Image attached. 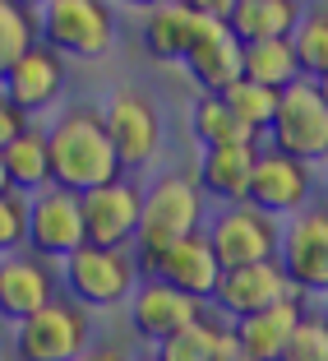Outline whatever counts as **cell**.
I'll return each instance as SVG.
<instances>
[{"mask_svg": "<svg viewBox=\"0 0 328 361\" xmlns=\"http://www.w3.org/2000/svg\"><path fill=\"white\" fill-rule=\"evenodd\" d=\"M46 153H51V185L88 195L106 180L125 176L102 121V106H70L46 126Z\"/></svg>", "mask_w": 328, "mask_h": 361, "instance_id": "6da1fadb", "label": "cell"}, {"mask_svg": "<svg viewBox=\"0 0 328 361\" xmlns=\"http://www.w3.org/2000/svg\"><path fill=\"white\" fill-rule=\"evenodd\" d=\"M203 223H208V200H203L199 180L190 171H162L144 190V218H139V236H134L139 269L149 274L162 250L203 232Z\"/></svg>", "mask_w": 328, "mask_h": 361, "instance_id": "7a4b0ae2", "label": "cell"}, {"mask_svg": "<svg viewBox=\"0 0 328 361\" xmlns=\"http://www.w3.org/2000/svg\"><path fill=\"white\" fill-rule=\"evenodd\" d=\"M37 42L65 61H97L116 47L111 0H42L37 5Z\"/></svg>", "mask_w": 328, "mask_h": 361, "instance_id": "3957f363", "label": "cell"}, {"mask_svg": "<svg viewBox=\"0 0 328 361\" xmlns=\"http://www.w3.org/2000/svg\"><path fill=\"white\" fill-rule=\"evenodd\" d=\"M139 259L134 250H116V245H79L75 255L61 264V287L65 297L79 301L84 310H111L125 306L130 292L139 287Z\"/></svg>", "mask_w": 328, "mask_h": 361, "instance_id": "277c9868", "label": "cell"}, {"mask_svg": "<svg viewBox=\"0 0 328 361\" xmlns=\"http://www.w3.org/2000/svg\"><path fill=\"white\" fill-rule=\"evenodd\" d=\"M88 343H93L88 310L70 297H56L51 306L32 310L10 334L14 361H75V357H84Z\"/></svg>", "mask_w": 328, "mask_h": 361, "instance_id": "5b68a950", "label": "cell"}, {"mask_svg": "<svg viewBox=\"0 0 328 361\" xmlns=\"http://www.w3.org/2000/svg\"><path fill=\"white\" fill-rule=\"evenodd\" d=\"M203 236H208L213 255H217L222 269L264 264V259H277V245H282V218L254 209L250 200L222 204V209L203 223Z\"/></svg>", "mask_w": 328, "mask_h": 361, "instance_id": "8992f818", "label": "cell"}, {"mask_svg": "<svg viewBox=\"0 0 328 361\" xmlns=\"http://www.w3.org/2000/svg\"><path fill=\"white\" fill-rule=\"evenodd\" d=\"M268 149L286 153L301 162H324L328 158V102L319 97L315 79H296L291 88L277 93V116L268 126Z\"/></svg>", "mask_w": 328, "mask_h": 361, "instance_id": "52a82bcc", "label": "cell"}, {"mask_svg": "<svg viewBox=\"0 0 328 361\" xmlns=\"http://www.w3.org/2000/svg\"><path fill=\"white\" fill-rule=\"evenodd\" d=\"M277 264L301 297H328V204H310L282 223Z\"/></svg>", "mask_w": 328, "mask_h": 361, "instance_id": "ba28073f", "label": "cell"}, {"mask_svg": "<svg viewBox=\"0 0 328 361\" xmlns=\"http://www.w3.org/2000/svg\"><path fill=\"white\" fill-rule=\"evenodd\" d=\"M102 121L111 130V144H116V158L125 171L149 167L162 153V116L144 88H116L102 102Z\"/></svg>", "mask_w": 328, "mask_h": 361, "instance_id": "9c48e42d", "label": "cell"}, {"mask_svg": "<svg viewBox=\"0 0 328 361\" xmlns=\"http://www.w3.org/2000/svg\"><path fill=\"white\" fill-rule=\"evenodd\" d=\"M79 209H84L88 245L130 250L139 236V218H144V185L130 176H116V180H106V185H97V190L79 195Z\"/></svg>", "mask_w": 328, "mask_h": 361, "instance_id": "30bf717a", "label": "cell"}, {"mask_svg": "<svg viewBox=\"0 0 328 361\" xmlns=\"http://www.w3.org/2000/svg\"><path fill=\"white\" fill-rule=\"evenodd\" d=\"M79 245H88L79 195L61 190V185L37 190L28 200V250L42 255V259H51V264H65Z\"/></svg>", "mask_w": 328, "mask_h": 361, "instance_id": "8fae6325", "label": "cell"}, {"mask_svg": "<svg viewBox=\"0 0 328 361\" xmlns=\"http://www.w3.org/2000/svg\"><path fill=\"white\" fill-rule=\"evenodd\" d=\"M291 297H301V292L291 287V278L282 274V264H277V259H264V264H245V269H222L217 292H213L208 306L217 310L227 324H236V319H250V315L277 306V301H291Z\"/></svg>", "mask_w": 328, "mask_h": 361, "instance_id": "7c38bea8", "label": "cell"}, {"mask_svg": "<svg viewBox=\"0 0 328 361\" xmlns=\"http://www.w3.org/2000/svg\"><path fill=\"white\" fill-rule=\"evenodd\" d=\"M245 200H250L254 209L273 213V218H296V213L310 209V200H315V171L301 158H286V153H277V149H259Z\"/></svg>", "mask_w": 328, "mask_h": 361, "instance_id": "4fadbf2b", "label": "cell"}, {"mask_svg": "<svg viewBox=\"0 0 328 361\" xmlns=\"http://www.w3.org/2000/svg\"><path fill=\"white\" fill-rule=\"evenodd\" d=\"M199 315H203V301L185 297L180 287L162 283V278H153V274L144 278V283L130 292V301H125L130 334L144 338V343H153V348H158L162 338H171L176 329H185V324L199 319Z\"/></svg>", "mask_w": 328, "mask_h": 361, "instance_id": "5bb4252c", "label": "cell"}, {"mask_svg": "<svg viewBox=\"0 0 328 361\" xmlns=\"http://www.w3.org/2000/svg\"><path fill=\"white\" fill-rule=\"evenodd\" d=\"M65 79H70V65L61 51H51L46 42H32L19 61L10 65V75L0 79V93L19 106L23 116H42L61 102Z\"/></svg>", "mask_w": 328, "mask_h": 361, "instance_id": "9a60e30c", "label": "cell"}, {"mask_svg": "<svg viewBox=\"0 0 328 361\" xmlns=\"http://www.w3.org/2000/svg\"><path fill=\"white\" fill-rule=\"evenodd\" d=\"M61 297V269L51 259L32 255V250H14L0 259V319H28L32 310L51 306Z\"/></svg>", "mask_w": 328, "mask_h": 361, "instance_id": "2e32d148", "label": "cell"}, {"mask_svg": "<svg viewBox=\"0 0 328 361\" xmlns=\"http://www.w3.org/2000/svg\"><path fill=\"white\" fill-rule=\"evenodd\" d=\"M149 274L162 278V283H171V287H180L185 297H194V301L208 306L213 292H217V278H222V264H217V255H213L208 236L194 232V236H185V241H176L171 250H162V255L153 259Z\"/></svg>", "mask_w": 328, "mask_h": 361, "instance_id": "e0dca14e", "label": "cell"}, {"mask_svg": "<svg viewBox=\"0 0 328 361\" xmlns=\"http://www.w3.org/2000/svg\"><path fill=\"white\" fill-rule=\"evenodd\" d=\"M185 70L194 75V84L203 93H227L236 79H245V65H241V42L232 37L227 23H203L199 42L185 51Z\"/></svg>", "mask_w": 328, "mask_h": 361, "instance_id": "ac0fdd59", "label": "cell"}, {"mask_svg": "<svg viewBox=\"0 0 328 361\" xmlns=\"http://www.w3.org/2000/svg\"><path fill=\"white\" fill-rule=\"evenodd\" d=\"M301 315H305V297H291V301H277V306L259 310V315H250V319H236L232 334H236V343H241V352L250 361H282Z\"/></svg>", "mask_w": 328, "mask_h": 361, "instance_id": "d6986e66", "label": "cell"}, {"mask_svg": "<svg viewBox=\"0 0 328 361\" xmlns=\"http://www.w3.org/2000/svg\"><path fill=\"white\" fill-rule=\"evenodd\" d=\"M254 158H259V144H232V149H203L199 158V180L203 200L217 204H241L250 195V176H254Z\"/></svg>", "mask_w": 328, "mask_h": 361, "instance_id": "ffe728a7", "label": "cell"}, {"mask_svg": "<svg viewBox=\"0 0 328 361\" xmlns=\"http://www.w3.org/2000/svg\"><path fill=\"white\" fill-rule=\"evenodd\" d=\"M203 23H213V19H199V14L185 10L180 0H167V5H158V10H144L139 37H144V47H149L153 61H185V51L199 42Z\"/></svg>", "mask_w": 328, "mask_h": 361, "instance_id": "44dd1931", "label": "cell"}, {"mask_svg": "<svg viewBox=\"0 0 328 361\" xmlns=\"http://www.w3.org/2000/svg\"><path fill=\"white\" fill-rule=\"evenodd\" d=\"M301 14H305L301 0H241L232 10V19H227V28H232V37L241 47L277 42V37H291L296 32Z\"/></svg>", "mask_w": 328, "mask_h": 361, "instance_id": "7402d4cb", "label": "cell"}, {"mask_svg": "<svg viewBox=\"0 0 328 361\" xmlns=\"http://www.w3.org/2000/svg\"><path fill=\"white\" fill-rule=\"evenodd\" d=\"M0 162H5V176H10V190L19 195H37L51 185V153H46V130L28 126L10 149H0Z\"/></svg>", "mask_w": 328, "mask_h": 361, "instance_id": "603a6c76", "label": "cell"}, {"mask_svg": "<svg viewBox=\"0 0 328 361\" xmlns=\"http://www.w3.org/2000/svg\"><path fill=\"white\" fill-rule=\"evenodd\" d=\"M241 65H245V79H250V84H264V88H273V93H282V88H291L301 79V65H296V47H291V37L241 47Z\"/></svg>", "mask_w": 328, "mask_h": 361, "instance_id": "cb8c5ba5", "label": "cell"}, {"mask_svg": "<svg viewBox=\"0 0 328 361\" xmlns=\"http://www.w3.org/2000/svg\"><path fill=\"white\" fill-rule=\"evenodd\" d=\"M190 130L199 135L203 149H232V144H259V135L236 121V111L222 102V93H203L190 111Z\"/></svg>", "mask_w": 328, "mask_h": 361, "instance_id": "d4e9b609", "label": "cell"}, {"mask_svg": "<svg viewBox=\"0 0 328 361\" xmlns=\"http://www.w3.org/2000/svg\"><path fill=\"white\" fill-rule=\"evenodd\" d=\"M222 334H227V319L217 315V310H213V315L203 310V315L190 319L185 329H176L171 338H162L158 348H153V357L158 361H213Z\"/></svg>", "mask_w": 328, "mask_h": 361, "instance_id": "484cf974", "label": "cell"}, {"mask_svg": "<svg viewBox=\"0 0 328 361\" xmlns=\"http://www.w3.org/2000/svg\"><path fill=\"white\" fill-rule=\"evenodd\" d=\"M32 42H37V10L23 0H0V79Z\"/></svg>", "mask_w": 328, "mask_h": 361, "instance_id": "4316f807", "label": "cell"}, {"mask_svg": "<svg viewBox=\"0 0 328 361\" xmlns=\"http://www.w3.org/2000/svg\"><path fill=\"white\" fill-rule=\"evenodd\" d=\"M291 47H296V65L301 79H319L328 75V5L319 10H305L291 32Z\"/></svg>", "mask_w": 328, "mask_h": 361, "instance_id": "83f0119b", "label": "cell"}, {"mask_svg": "<svg viewBox=\"0 0 328 361\" xmlns=\"http://www.w3.org/2000/svg\"><path fill=\"white\" fill-rule=\"evenodd\" d=\"M222 102L236 111V121H241L250 135H268V126H273V116H277V93L264 88V84H250V79H236L222 93Z\"/></svg>", "mask_w": 328, "mask_h": 361, "instance_id": "f1b7e54d", "label": "cell"}, {"mask_svg": "<svg viewBox=\"0 0 328 361\" xmlns=\"http://www.w3.org/2000/svg\"><path fill=\"white\" fill-rule=\"evenodd\" d=\"M28 250V195L5 190L0 195V259Z\"/></svg>", "mask_w": 328, "mask_h": 361, "instance_id": "f546056e", "label": "cell"}, {"mask_svg": "<svg viewBox=\"0 0 328 361\" xmlns=\"http://www.w3.org/2000/svg\"><path fill=\"white\" fill-rule=\"evenodd\" d=\"M282 361H328V324L324 315H301L296 334H291V343H286Z\"/></svg>", "mask_w": 328, "mask_h": 361, "instance_id": "4dcf8cb0", "label": "cell"}, {"mask_svg": "<svg viewBox=\"0 0 328 361\" xmlns=\"http://www.w3.org/2000/svg\"><path fill=\"white\" fill-rule=\"evenodd\" d=\"M28 126H32V116H23L19 106L0 93V149H10V144H14V139H19Z\"/></svg>", "mask_w": 328, "mask_h": 361, "instance_id": "1f68e13d", "label": "cell"}, {"mask_svg": "<svg viewBox=\"0 0 328 361\" xmlns=\"http://www.w3.org/2000/svg\"><path fill=\"white\" fill-rule=\"evenodd\" d=\"M185 10H194L199 19H213V23H227L232 19V10L241 5V0H180Z\"/></svg>", "mask_w": 328, "mask_h": 361, "instance_id": "d6a6232c", "label": "cell"}, {"mask_svg": "<svg viewBox=\"0 0 328 361\" xmlns=\"http://www.w3.org/2000/svg\"><path fill=\"white\" fill-rule=\"evenodd\" d=\"M75 361H134L120 343H88L84 348V357H75Z\"/></svg>", "mask_w": 328, "mask_h": 361, "instance_id": "836d02e7", "label": "cell"}, {"mask_svg": "<svg viewBox=\"0 0 328 361\" xmlns=\"http://www.w3.org/2000/svg\"><path fill=\"white\" fill-rule=\"evenodd\" d=\"M213 361H250V357L241 352V343H236L232 324H227V334H222V343H217V352H213Z\"/></svg>", "mask_w": 328, "mask_h": 361, "instance_id": "e575fe53", "label": "cell"}, {"mask_svg": "<svg viewBox=\"0 0 328 361\" xmlns=\"http://www.w3.org/2000/svg\"><path fill=\"white\" fill-rule=\"evenodd\" d=\"M125 5H134V10H158V5H167V0H125Z\"/></svg>", "mask_w": 328, "mask_h": 361, "instance_id": "d590c367", "label": "cell"}, {"mask_svg": "<svg viewBox=\"0 0 328 361\" xmlns=\"http://www.w3.org/2000/svg\"><path fill=\"white\" fill-rule=\"evenodd\" d=\"M315 88H319V97L328 102V75H319V79H315Z\"/></svg>", "mask_w": 328, "mask_h": 361, "instance_id": "8d00e7d4", "label": "cell"}, {"mask_svg": "<svg viewBox=\"0 0 328 361\" xmlns=\"http://www.w3.org/2000/svg\"><path fill=\"white\" fill-rule=\"evenodd\" d=\"M10 190V176H5V162H0V195Z\"/></svg>", "mask_w": 328, "mask_h": 361, "instance_id": "74e56055", "label": "cell"}, {"mask_svg": "<svg viewBox=\"0 0 328 361\" xmlns=\"http://www.w3.org/2000/svg\"><path fill=\"white\" fill-rule=\"evenodd\" d=\"M324 190H328V158H324Z\"/></svg>", "mask_w": 328, "mask_h": 361, "instance_id": "f35d334b", "label": "cell"}, {"mask_svg": "<svg viewBox=\"0 0 328 361\" xmlns=\"http://www.w3.org/2000/svg\"><path fill=\"white\" fill-rule=\"evenodd\" d=\"M319 315H324V324H328V301H324V310H319Z\"/></svg>", "mask_w": 328, "mask_h": 361, "instance_id": "ab89813d", "label": "cell"}, {"mask_svg": "<svg viewBox=\"0 0 328 361\" xmlns=\"http://www.w3.org/2000/svg\"><path fill=\"white\" fill-rule=\"evenodd\" d=\"M23 5H32V10H37V5H42V0H23Z\"/></svg>", "mask_w": 328, "mask_h": 361, "instance_id": "60d3db41", "label": "cell"}, {"mask_svg": "<svg viewBox=\"0 0 328 361\" xmlns=\"http://www.w3.org/2000/svg\"><path fill=\"white\" fill-rule=\"evenodd\" d=\"M134 361H158V357H134Z\"/></svg>", "mask_w": 328, "mask_h": 361, "instance_id": "b9f144b4", "label": "cell"}, {"mask_svg": "<svg viewBox=\"0 0 328 361\" xmlns=\"http://www.w3.org/2000/svg\"><path fill=\"white\" fill-rule=\"evenodd\" d=\"M0 329H5V319H0Z\"/></svg>", "mask_w": 328, "mask_h": 361, "instance_id": "7bdbcfd3", "label": "cell"}]
</instances>
